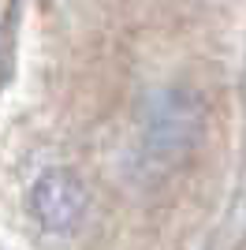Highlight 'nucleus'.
Listing matches in <instances>:
<instances>
[{"label":"nucleus","mask_w":246,"mask_h":250,"mask_svg":"<svg viewBox=\"0 0 246 250\" xmlns=\"http://www.w3.org/2000/svg\"><path fill=\"white\" fill-rule=\"evenodd\" d=\"M202 101L190 90H157L145 101L142 116V138L149 157H161V161L186 157L202 135Z\"/></svg>","instance_id":"nucleus-1"},{"label":"nucleus","mask_w":246,"mask_h":250,"mask_svg":"<svg viewBox=\"0 0 246 250\" xmlns=\"http://www.w3.org/2000/svg\"><path fill=\"white\" fill-rule=\"evenodd\" d=\"M86 206H90V194H86V183L75 176L71 168H49L41 172L38 183L30 190V213L45 231L52 235H63V231H75L86 217Z\"/></svg>","instance_id":"nucleus-2"}]
</instances>
